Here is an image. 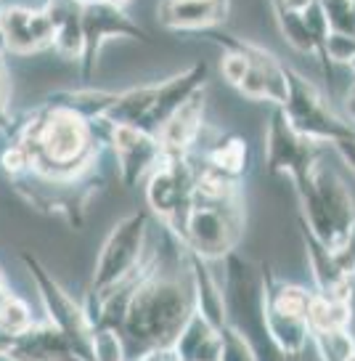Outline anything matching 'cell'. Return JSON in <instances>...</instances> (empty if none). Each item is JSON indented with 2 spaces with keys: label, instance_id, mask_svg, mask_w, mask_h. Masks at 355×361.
Here are the masks:
<instances>
[{
  "label": "cell",
  "instance_id": "cell-1",
  "mask_svg": "<svg viewBox=\"0 0 355 361\" xmlns=\"http://www.w3.org/2000/svg\"><path fill=\"white\" fill-rule=\"evenodd\" d=\"M194 308L189 258L183 255L175 269H165V258L154 252L117 324L125 343V359H146L151 350L170 348Z\"/></svg>",
  "mask_w": 355,
  "mask_h": 361
},
{
  "label": "cell",
  "instance_id": "cell-2",
  "mask_svg": "<svg viewBox=\"0 0 355 361\" xmlns=\"http://www.w3.org/2000/svg\"><path fill=\"white\" fill-rule=\"evenodd\" d=\"M223 260H225V282H223L225 324L249 343V348L255 350V361L284 359L268 327L263 263H252L236 250H231Z\"/></svg>",
  "mask_w": 355,
  "mask_h": 361
},
{
  "label": "cell",
  "instance_id": "cell-3",
  "mask_svg": "<svg viewBox=\"0 0 355 361\" xmlns=\"http://www.w3.org/2000/svg\"><path fill=\"white\" fill-rule=\"evenodd\" d=\"M294 189L300 197V221L311 226L323 245L342 247L355 228V200L347 183L318 162L308 178L294 183Z\"/></svg>",
  "mask_w": 355,
  "mask_h": 361
},
{
  "label": "cell",
  "instance_id": "cell-4",
  "mask_svg": "<svg viewBox=\"0 0 355 361\" xmlns=\"http://www.w3.org/2000/svg\"><path fill=\"white\" fill-rule=\"evenodd\" d=\"M146 207L165 221V228L180 242L194 207V162L191 154L165 152L144 178Z\"/></svg>",
  "mask_w": 355,
  "mask_h": 361
},
{
  "label": "cell",
  "instance_id": "cell-5",
  "mask_svg": "<svg viewBox=\"0 0 355 361\" xmlns=\"http://www.w3.org/2000/svg\"><path fill=\"white\" fill-rule=\"evenodd\" d=\"M149 228H151V210L149 207L135 210L111 228L106 242L99 250L88 295H101L111 287H117L144 263Z\"/></svg>",
  "mask_w": 355,
  "mask_h": 361
},
{
  "label": "cell",
  "instance_id": "cell-6",
  "mask_svg": "<svg viewBox=\"0 0 355 361\" xmlns=\"http://www.w3.org/2000/svg\"><path fill=\"white\" fill-rule=\"evenodd\" d=\"M19 258H22L24 269L30 271L35 287H37V295H40L45 308V319L67 335L72 350H75V359H96L93 356V324H90L85 305L75 300L58 284V279L48 271L43 260H37V255H32L30 250H22Z\"/></svg>",
  "mask_w": 355,
  "mask_h": 361
},
{
  "label": "cell",
  "instance_id": "cell-7",
  "mask_svg": "<svg viewBox=\"0 0 355 361\" xmlns=\"http://www.w3.org/2000/svg\"><path fill=\"white\" fill-rule=\"evenodd\" d=\"M244 234V202H194L180 237V247L197 252L204 260H223L236 250Z\"/></svg>",
  "mask_w": 355,
  "mask_h": 361
},
{
  "label": "cell",
  "instance_id": "cell-8",
  "mask_svg": "<svg viewBox=\"0 0 355 361\" xmlns=\"http://www.w3.org/2000/svg\"><path fill=\"white\" fill-rule=\"evenodd\" d=\"M323 141H316L311 135L300 133L289 123L287 112L281 106H273L268 117L266 130V170L270 176L289 173L292 183H300L311 176V170L321 162Z\"/></svg>",
  "mask_w": 355,
  "mask_h": 361
},
{
  "label": "cell",
  "instance_id": "cell-9",
  "mask_svg": "<svg viewBox=\"0 0 355 361\" xmlns=\"http://www.w3.org/2000/svg\"><path fill=\"white\" fill-rule=\"evenodd\" d=\"M201 37H207V40H212V43H218L220 48L223 45H233V48L244 51L247 56H249L252 67H249V72H247V78L242 80V85L236 88L242 96L252 99V102H268V104H273V106H281V104L287 102L289 67H284L270 51H266L263 45H257V43H249V40L228 32V30H223V27L204 30Z\"/></svg>",
  "mask_w": 355,
  "mask_h": 361
},
{
  "label": "cell",
  "instance_id": "cell-10",
  "mask_svg": "<svg viewBox=\"0 0 355 361\" xmlns=\"http://www.w3.org/2000/svg\"><path fill=\"white\" fill-rule=\"evenodd\" d=\"M109 37H125L135 43H151V35L141 24H135L123 6H114L109 0L82 3V56H80V78L82 82L93 80L99 67L101 48Z\"/></svg>",
  "mask_w": 355,
  "mask_h": 361
},
{
  "label": "cell",
  "instance_id": "cell-11",
  "mask_svg": "<svg viewBox=\"0 0 355 361\" xmlns=\"http://www.w3.org/2000/svg\"><path fill=\"white\" fill-rule=\"evenodd\" d=\"M281 109L287 112L289 123L300 133L323 141V144H334V141L355 133V125L344 123L334 109H329V104L313 88L311 80L302 78L294 69H289V96L287 102L281 104Z\"/></svg>",
  "mask_w": 355,
  "mask_h": 361
},
{
  "label": "cell",
  "instance_id": "cell-12",
  "mask_svg": "<svg viewBox=\"0 0 355 361\" xmlns=\"http://www.w3.org/2000/svg\"><path fill=\"white\" fill-rule=\"evenodd\" d=\"M106 138L109 149L117 157L120 165V178L125 189H135L138 183H144L149 170L165 154V147L156 133H149L138 125H109L106 123Z\"/></svg>",
  "mask_w": 355,
  "mask_h": 361
},
{
  "label": "cell",
  "instance_id": "cell-13",
  "mask_svg": "<svg viewBox=\"0 0 355 361\" xmlns=\"http://www.w3.org/2000/svg\"><path fill=\"white\" fill-rule=\"evenodd\" d=\"M207 80H210V69L204 61H197L194 67L178 72L173 78L159 80V90H156V99L151 104L149 114L144 117V123L138 128H144L149 133H156L162 130V125L170 120V114L175 112L180 104H186L197 93V90L207 88Z\"/></svg>",
  "mask_w": 355,
  "mask_h": 361
},
{
  "label": "cell",
  "instance_id": "cell-14",
  "mask_svg": "<svg viewBox=\"0 0 355 361\" xmlns=\"http://www.w3.org/2000/svg\"><path fill=\"white\" fill-rule=\"evenodd\" d=\"M231 13V0H159L156 16L167 30L204 32L223 27Z\"/></svg>",
  "mask_w": 355,
  "mask_h": 361
},
{
  "label": "cell",
  "instance_id": "cell-15",
  "mask_svg": "<svg viewBox=\"0 0 355 361\" xmlns=\"http://www.w3.org/2000/svg\"><path fill=\"white\" fill-rule=\"evenodd\" d=\"M204 88L197 90L186 104H180L175 112L170 114V120L159 130V141L165 152H183L191 154L194 144L204 133Z\"/></svg>",
  "mask_w": 355,
  "mask_h": 361
},
{
  "label": "cell",
  "instance_id": "cell-16",
  "mask_svg": "<svg viewBox=\"0 0 355 361\" xmlns=\"http://www.w3.org/2000/svg\"><path fill=\"white\" fill-rule=\"evenodd\" d=\"M8 359H75L72 343L48 319L35 322L24 335L13 338Z\"/></svg>",
  "mask_w": 355,
  "mask_h": 361
},
{
  "label": "cell",
  "instance_id": "cell-17",
  "mask_svg": "<svg viewBox=\"0 0 355 361\" xmlns=\"http://www.w3.org/2000/svg\"><path fill=\"white\" fill-rule=\"evenodd\" d=\"M54 22V48L67 61L82 56V3L80 0H48L43 6Z\"/></svg>",
  "mask_w": 355,
  "mask_h": 361
},
{
  "label": "cell",
  "instance_id": "cell-18",
  "mask_svg": "<svg viewBox=\"0 0 355 361\" xmlns=\"http://www.w3.org/2000/svg\"><path fill=\"white\" fill-rule=\"evenodd\" d=\"M175 356L180 361H220L223 359V338L220 329H215L201 314L189 316L186 327L173 343Z\"/></svg>",
  "mask_w": 355,
  "mask_h": 361
},
{
  "label": "cell",
  "instance_id": "cell-19",
  "mask_svg": "<svg viewBox=\"0 0 355 361\" xmlns=\"http://www.w3.org/2000/svg\"><path fill=\"white\" fill-rule=\"evenodd\" d=\"M32 11L35 8H27V6H3L0 8V43H3V51H11L16 56L43 51L32 30Z\"/></svg>",
  "mask_w": 355,
  "mask_h": 361
},
{
  "label": "cell",
  "instance_id": "cell-20",
  "mask_svg": "<svg viewBox=\"0 0 355 361\" xmlns=\"http://www.w3.org/2000/svg\"><path fill=\"white\" fill-rule=\"evenodd\" d=\"M156 90H159V82H146V85H135L127 90H117V99L111 102V106L101 120L109 125H141L151 109V104H154Z\"/></svg>",
  "mask_w": 355,
  "mask_h": 361
},
{
  "label": "cell",
  "instance_id": "cell-21",
  "mask_svg": "<svg viewBox=\"0 0 355 361\" xmlns=\"http://www.w3.org/2000/svg\"><path fill=\"white\" fill-rule=\"evenodd\" d=\"M353 319V300L337 298V295L313 293V303L308 311V324L313 332H329V329H347Z\"/></svg>",
  "mask_w": 355,
  "mask_h": 361
},
{
  "label": "cell",
  "instance_id": "cell-22",
  "mask_svg": "<svg viewBox=\"0 0 355 361\" xmlns=\"http://www.w3.org/2000/svg\"><path fill=\"white\" fill-rule=\"evenodd\" d=\"M199 162L210 165V168L220 170L225 176L231 178H242L247 168V147H244V138L236 133H225L220 135L215 144L204 149Z\"/></svg>",
  "mask_w": 355,
  "mask_h": 361
},
{
  "label": "cell",
  "instance_id": "cell-23",
  "mask_svg": "<svg viewBox=\"0 0 355 361\" xmlns=\"http://www.w3.org/2000/svg\"><path fill=\"white\" fill-rule=\"evenodd\" d=\"M270 8H273V16H276L281 37H284L294 51H300V54H316L313 37H311V32H308V27H305V22H302V13L287 8L281 0H270Z\"/></svg>",
  "mask_w": 355,
  "mask_h": 361
},
{
  "label": "cell",
  "instance_id": "cell-24",
  "mask_svg": "<svg viewBox=\"0 0 355 361\" xmlns=\"http://www.w3.org/2000/svg\"><path fill=\"white\" fill-rule=\"evenodd\" d=\"M35 322L37 319H35L32 308L24 303L22 298L8 293L6 303L0 308V332L8 335V338H19V335H24L27 329L32 327Z\"/></svg>",
  "mask_w": 355,
  "mask_h": 361
},
{
  "label": "cell",
  "instance_id": "cell-25",
  "mask_svg": "<svg viewBox=\"0 0 355 361\" xmlns=\"http://www.w3.org/2000/svg\"><path fill=\"white\" fill-rule=\"evenodd\" d=\"M355 61V35L350 32H329L326 37V45H323V59L321 67L323 75H326V82H332V67L334 64H342V67H350Z\"/></svg>",
  "mask_w": 355,
  "mask_h": 361
},
{
  "label": "cell",
  "instance_id": "cell-26",
  "mask_svg": "<svg viewBox=\"0 0 355 361\" xmlns=\"http://www.w3.org/2000/svg\"><path fill=\"white\" fill-rule=\"evenodd\" d=\"M318 359L350 361L355 359V338L347 329H329V332H313Z\"/></svg>",
  "mask_w": 355,
  "mask_h": 361
},
{
  "label": "cell",
  "instance_id": "cell-27",
  "mask_svg": "<svg viewBox=\"0 0 355 361\" xmlns=\"http://www.w3.org/2000/svg\"><path fill=\"white\" fill-rule=\"evenodd\" d=\"M93 356L96 359H125V343L120 332L111 327H93Z\"/></svg>",
  "mask_w": 355,
  "mask_h": 361
},
{
  "label": "cell",
  "instance_id": "cell-28",
  "mask_svg": "<svg viewBox=\"0 0 355 361\" xmlns=\"http://www.w3.org/2000/svg\"><path fill=\"white\" fill-rule=\"evenodd\" d=\"M329 27L334 32H350L355 35V16H353V3L350 0H321Z\"/></svg>",
  "mask_w": 355,
  "mask_h": 361
},
{
  "label": "cell",
  "instance_id": "cell-29",
  "mask_svg": "<svg viewBox=\"0 0 355 361\" xmlns=\"http://www.w3.org/2000/svg\"><path fill=\"white\" fill-rule=\"evenodd\" d=\"M11 114H8V72L3 64V51H0V130L8 125Z\"/></svg>",
  "mask_w": 355,
  "mask_h": 361
},
{
  "label": "cell",
  "instance_id": "cell-30",
  "mask_svg": "<svg viewBox=\"0 0 355 361\" xmlns=\"http://www.w3.org/2000/svg\"><path fill=\"white\" fill-rule=\"evenodd\" d=\"M337 152H340V157L344 159V165L355 173V133L347 135V138H340V141H334L332 144Z\"/></svg>",
  "mask_w": 355,
  "mask_h": 361
},
{
  "label": "cell",
  "instance_id": "cell-31",
  "mask_svg": "<svg viewBox=\"0 0 355 361\" xmlns=\"http://www.w3.org/2000/svg\"><path fill=\"white\" fill-rule=\"evenodd\" d=\"M342 106H344V112H347V117H350V120H353V125H355V82L347 88V93H344Z\"/></svg>",
  "mask_w": 355,
  "mask_h": 361
},
{
  "label": "cell",
  "instance_id": "cell-32",
  "mask_svg": "<svg viewBox=\"0 0 355 361\" xmlns=\"http://www.w3.org/2000/svg\"><path fill=\"white\" fill-rule=\"evenodd\" d=\"M281 3H284L287 8H292V11H305L313 0H281Z\"/></svg>",
  "mask_w": 355,
  "mask_h": 361
},
{
  "label": "cell",
  "instance_id": "cell-33",
  "mask_svg": "<svg viewBox=\"0 0 355 361\" xmlns=\"http://www.w3.org/2000/svg\"><path fill=\"white\" fill-rule=\"evenodd\" d=\"M6 298H8V287L0 284V308H3V303H6Z\"/></svg>",
  "mask_w": 355,
  "mask_h": 361
},
{
  "label": "cell",
  "instance_id": "cell-34",
  "mask_svg": "<svg viewBox=\"0 0 355 361\" xmlns=\"http://www.w3.org/2000/svg\"><path fill=\"white\" fill-rule=\"evenodd\" d=\"M109 3H114V6H123V8H125V6L130 3V0H109Z\"/></svg>",
  "mask_w": 355,
  "mask_h": 361
},
{
  "label": "cell",
  "instance_id": "cell-35",
  "mask_svg": "<svg viewBox=\"0 0 355 361\" xmlns=\"http://www.w3.org/2000/svg\"><path fill=\"white\" fill-rule=\"evenodd\" d=\"M80 3H96V0H80Z\"/></svg>",
  "mask_w": 355,
  "mask_h": 361
},
{
  "label": "cell",
  "instance_id": "cell-36",
  "mask_svg": "<svg viewBox=\"0 0 355 361\" xmlns=\"http://www.w3.org/2000/svg\"><path fill=\"white\" fill-rule=\"evenodd\" d=\"M350 3H353V16H355V0H350Z\"/></svg>",
  "mask_w": 355,
  "mask_h": 361
},
{
  "label": "cell",
  "instance_id": "cell-37",
  "mask_svg": "<svg viewBox=\"0 0 355 361\" xmlns=\"http://www.w3.org/2000/svg\"><path fill=\"white\" fill-rule=\"evenodd\" d=\"M350 69H353V72H355V61H353V64H350Z\"/></svg>",
  "mask_w": 355,
  "mask_h": 361
},
{
  "label": "cell",
  "instance_id": "cell-38",
  "mask_svg": "<svg viewBox=\"0 0 355 361\" xmlns=\"http://www.w3.org/2000/svg\"><path fill=\"white\" fill-rule=\"evenodd\" d=\"M0 284H6V282H3V274H0Z\"/></svg>",
  "mask_w": 355,
  "mask_h": 361
},
{
  "label": "cell",
  "instance_id": "cell-39",
  "mask_svg": "<svg viewBox=\"0 0 355 361\" xmlns=\"http://www.w3.org/2000/svg\"><path fill=\"white\" fill-rule=\"evenodd\" d=\"M0 51H3V43H0Z\"/></svg>",
  "mask_w": 355,
  "mask_h": 361
}]
</instances>
